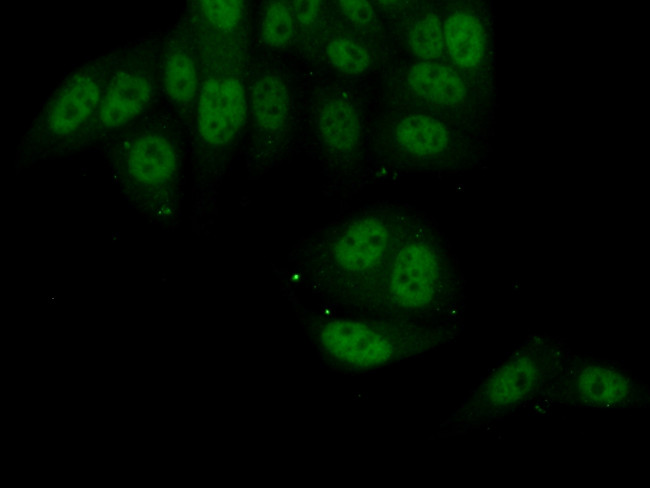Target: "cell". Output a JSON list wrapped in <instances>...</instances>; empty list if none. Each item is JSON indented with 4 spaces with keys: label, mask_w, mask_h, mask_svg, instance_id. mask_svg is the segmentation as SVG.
I'll list each match as a JSON object with an SVG mask.
<instances>
[{
    "label": "cell",
    "mask_w": 650,
    "mask_h": 488,
    "mask_svg": "<svg viewBox=\"0 0 650 488\" xmlns=\"http://www.w3.org/2000/svg\"><path fill=\"white\" fill-rule=\"evenodd\" d=\"M104 148L123 196L152 222L173 228L182 173L176 137L163 128L132 125Z\"/></svg>",
    "instance_id": "obj_4"
},
{
    "label": "cell",
    "mask_w": 650,
    "mask_h": 488,
    "mask_svg": "<svg viewBox=\"0 0 650 488\" xmlns=\"http://www.w3.org/2000/svg\"><path fill=\"white\" fill-rule=\"evenodd\" d=\"M562 350L557 339L532 337L481 383L459 410V418L483 421L505 411L533 386L543 365Z\"/></svg>",
    "instance_id": "obj_8"
},
{
    "label": "cell",
    "mask_w": 650,
    "mask_h": 488,
    "mask_svg": "<svg viewBox=\"0 0 650 488\" xmlns=\"http://www.w3.org/2000/svg\"><path fill=\"white\" fill-rule=\"evenodd\" d=\"M203 18L214 29L231 32L243 19L244 5L236 0H206L200 2Z\"/></svg>",
    "instance_id": "obj_19"
},
{
    "label": "cell",
    "mask_w": 650,
    "mask_h": 488,
    "mask_svg": "<svg viewBox=\"0 0 650 488\" xmlns=\"http://www.w3.org/2000/svg\"><path fill=\"white\" fill-rule=\"evenodd\" d=\"M581 372L575 380L577 396L589 403L610 405L628 393V379L614 369L587 364Z\"/></svg>",
    "instance_id": "obj_15"
},
{
    "label": "cell",
    "mask_w": 650,
    "mask_h": 488,
    "mask_svg": "<svg viewBox=\"0 0 650 488\" xmlns=\"http://www.w3.org/2000/svg\"><path fill=\"white\" fill-rule=\"evenodd\" d=\"M242 80L216 73L200 85L196 106V160L203 183L212 185L239 141L247 114Z\"/></svg>",
    "instance_id": "obj_6"
},
{
    "label": "cell",
    "mask_w": 650,
    "mask_h": 488,
    "mask_svg": "<svg viewBox=\"0 0 650 488\" xmlns=\"http://www.w3.org/2000/svg\"><path fill=\"white\" fill-rule=\"evenodd\" d=\"M443 35L447 51L458 66L474 68L480 64L485 53V35L476 16L468 12L451 14Z\"/></svg>",
    "instance_id": "obj_14"
},
{
    "label": "cell",
    "mask_w": 650,
    "mask_h": 488,
    "mask_svg": "<svg viewBox=\"0 0 650 488\" xmlns=\"http://www.w3.org/2000/svg\"><path fill=\"white\" fill-rule=\"evenodd\" d=\"M162 82L167 97L175 106L187 109L197 100L198 66L186 46L169 45L163 58Z\"/></svg>",
    "instance_id": "obj_13"
},
{
    "label": "cell",
    "mask_w": 650,
    "mask_h": 488,
    "mask_svg": "<svg viewBox=\"0 0 650 488\" xmlns=\"http://www.w3.org/2000/svg\"><path fill=\"white\" fill-rule=\"evenodd\" d=\"M316 142L323 160L340 174H350L363 159L364 134L354 106L340 96L324 99L315 118Z\"/></svg>",
    "instance_id": "obj_10"
},
{
    "label": "cell",
    "mask_w": 650,
    "mask_h": 488,
    "mask_svg": "<svg viewBox=\"0 0 650 488\" xmlns=\"http://www.w3.org/2000/svg\"><path fill=\"white\" fill-rule=\"evenodd\" d=\"M339 7L345 17L358 26H368L375 20V10L367 1L344 0Z\"/></svg>",
    "instance_id": "obj_20"
},
{
    "label": "cell",
    "mask_w": 650,
    "mask_h": 488,
    "mask_svg": "<svg viewBox=\"0 0 650 488\" xmlns=\"http://www.w3.org/2000/svg\"><path fill=\"white\" fill-rule=\"evenodd\" d=\"M297 318L317 354L332 367L369 373L417 358L454 341L461 331L326 308L291 297Z\"/></svg>",
    "instance_id": "obj_3"
},
{
    "label": "cell",
    "mask_w": 650,
    "mask_h": 488,
    "mask_svg": "<svg viewBox=\"0 0 650 488\" xmlns=\"http://www.w3.org/2000/svg\"><path fill=\"white\" fill-rule=\"evenodd\" d=\"M263 42L272 48L287 46L295 35V17L292 8L285 2L273 1L266 4L260 25Z\"/></svg>",
    "instance_id": "obj_16"
},
{
    "label": "cell",
    "mask_w": 650,
    "mask_h": 488,
    "mask_svg": "<svg viewBox=\"0 0 650 488\" xmlns=\"http://www.w3.org/2000/svg\"><path fill=\"white\" fill-rule=\"evenodd\" d=\"M464 288L448 239L414 215L375 282L343 311L461 331Z\"/></svg>",
    "instance_id": "obj_1"
},
{
    "label": "cell",
    "mask_w": 650,
    "mask_h": 488,
    "mask_svg": "<svg viewBox=\"0 0 650 488\" xmlns=\"http://www.w3.org/2000/svg\"><path fill=\"white\" fill-rule=\"evenodd\" d=\"M320 8L319 1H298L295 2L292 11L297 21L303 25H310L317 20Z\"/></svg>",
    "instance_id": "obj_21"
},
{
    "label": "cell",
    "mask_w": 650,
    "mask_h": 488,
    "mask_svg": "<svg viewBox=\"0 0 650 488\" xmlns=\"http://www.w3.org/2000/svg\"><path fill=\"white\" fill-rule=\"evenodd\" d=\"M329 63L347 75H358L369 67V55L365 47L350 37L331 40L326 47Z\"/></svg>",
    "instance_id": "obj_18"
},
{
    "label": "cell",
    "mask_w": 650,
    "mask_h": 488,
    "mask_svg": "<svg viewBox=\"0 0 650 488\" xmlns=\"http://www.w3.org/2000/svg\"><path fill=\"white\" fill-rule=\"evenodd\" d=\"M444 35L439 18L433 13L418 17L408 33L411 51L424 60H432L442 53Z\"/></svg>",
    "instance_id": "obj_17"
},
{
    "label": "cell",
    "mask_w": 650,
    "mask_h": 488,
    "mask_svg": "<svg viewBox=\"0 0 650 488\" xmlns=\"http://www.w3.org/2000/svg\"><path fill=\"white\" fill-rule=\"evenodd\" d=\"M154 74L139 52H120L85 146L107 143L132 126L151 103Z\"/></svg>",
    "instance_id": "obj_9"
},
{
    "label": "cell",
    "mask_w": 650,
    "mask_h": 488,
    "mask_svg": "<svg viewBox=\"0 0 650 488\" xmlns=\"http://www.w3.org/2000/svg\"><path fill=\"white\" fill-rule=\"evenodd\" d=\"M414 215L374 207L311 233L288 252L294 279L326 306L346 309L375 282Z\"/></svg>",
    "instance_id": "obj_2"
},
{
    "label": "cell",
    "mask_w": 650,
    "mask_h": 488,
    "mask_svg": "<svg viewBox=\"0 0 650 488\" xmlns=\"http://www.w3.org/2000/svg\"><path fill=\"white\" fill-rule=\"evenodd\" d=\"M380 173L394 170L439 169L462 165L471 148L438 119L409 115L399 119L375 149Z\"/></svg>",
    "instance_id": "obj_7"
},
{
    "label": "cell",
    "mask_w": 650,
    "mask_h": 488,
    "mask_svg": "<svg viewBox=\"0 0 650 488\" xmlns=\"http://www.w3.org/2000/svg\"><path fill=\"white\" fill-rule=\"evenodd\" d=\"M406 80L419 97L442 106H457L466 98V87L450 68L433 62H420L409 67Z\"/></svg>",
    "instance_id": "obj_12"
},
{
    "label": "cell",
    "mask_w": 650,
    "mask_h": 488,
    "mask_svg": "<svg viewBox=\"0 0 650 488\" xmlns=\"http://www.w3.org/2000/svg\"><path fill=\"white\" fill-rule=\"evenodd\" d=\"M249 104L258 137L254 158L266 164L281 150L286 135L290 112L286 84L274 73H263L251 85Z\"/></svg>",
    "instance_id": "obj_11"
},
{
    "label": "cell",
    "mask_w": 650,
    "mask_h": 488,
    "mask_svg": "<svg viewBox=\"0 0 650 488\" xmlns=\"http://www.w3.org/2000/svg\"><path fill=\"white\" fill-rule=\"evenodd\" d=\"M119 53L93 59L66 77L24 136L19 152L22 163L84 148Z\"/></svg>",
    "instance_id": "obj_5"
}]
</instances>
